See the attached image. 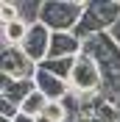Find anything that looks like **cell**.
Here are the masks:
<instances>
[{
    "mask_svg": "<svg viewBox=\"0 0 120 122\" xmlns=\"http://www.w3.org/2000/svg\"><path fill=\"white\" fill-rule=\"evenodd\" d=\"M36 89L34 81H14V78L0 75V100H8L14 106H23V100Z\"/></svg>",
    "mask_w": 120,
    "mask_h": 122,
    "instance_id": "cell-8",
    "label": "cell"
},
{
    "mask_svg": "<svg viewBox=\"0 0 120 122\" xmlns=\"http://www.w3.org/2000/svg\"><path fill=\"white\" fill-rule=\"evenodd\" d=\"M17 8H20V20L34 25L39 22V14H42V0H17Z\"/></svg>",
    "mask_w": 120,
    "mask_h": 122,
    "instance_id": "cell-11",
    "label": "cell"
},
{
    "mask_svg": "<svg viewBox=\"0 0 120 122\" xmlns=\"http://www.w3.org/2000/svg\"><path fill=\"white\" fill-rule=\"evenodd\" d=\"M50 36H53V30L48 28L45 22H34L28 28L25 42H23V53L28 56L31 61L42 64V61L48 58V50H50Z\"/></svg>",
    "mask_w": 120,
    "mask_h": 122,
    "instance_id": "cell-5",
    "label": "cell"
},
{
    "mask_svg": "<svg viewBox=\"0 0 120 122\" xmlns=\"http://www.w3.org/2000/svg\"><path fill=\"white\" fill-rule=\"evenodd\" d=\"M87 0H42L39 22H45L53 33H73L81 22Z\"/></svg>",
    "mask_w": 120,
    "mask_h": 122,
    "instance_id": "cell-2",
    "label": "cell"
},
{
    "mask_svg": "<svg viewBox=\"0 0 120 122\" xmlns=\"http://www.w3.org/2000/svg\"><path fill=\"white\" fill-rule=\"evenodd\" d=\"M84 50V42L75 33H53L50 36V50H48L45 61H56V58H78ZM42 61V64H45Z\"/></svg>",
    "mask_w": 120,
    "mask_h": 122,
    "instance_id": "cell-6",
    "label": "cell"
},
{
    "mask_svg": "<svg viewBox=\"0 0 120 122\" xmlns=\"http://www.w3.org/2000/svg\"><path fill=\"white\" fill-rule=\"evenodd\" d=\"M45 117L50 122H67L70 119V111H67V106H64L61 100H50L48 108H45Z\"/></svg>",
    "mask_w": 120,
    "mask_h": 122,
    "instance_id": "cell-12",
    "label": "cell"
},
{
    "mask_svg": "<svg viewBox=\"0 0 120 122\" xmlns=\"http://www.w3.org/2000/svg\"><path fill=\"white\" fill-rule=\"evenodd\" d=\"M109 36H112V39H114V45H117V47H120V22H117V25H114V28H112V30H109Z\"/></svg>",
    "mask_w": 120,
    "mask_h": 122,
    "instance_id": "cell-14",
    "label": "cell"
},
{
    "mask_svg": "<svg viewBox=\"0 0 120 122\" xmlns=\"http://www.w3.org/2000/svg\"><path fill=\"white\" fill-rule=\"evenodd\" d=\"M36 122H50V119H48V117L42 114V117H36Z\"/></svg>",
    "mask_w": 120,
    "mask_h": 122,
    "instance_id": "cell-16",
    "label": "cell"
},
{
    "mask_svg": "<svg viewBox=\"0 0 120 122\" xmlns=\"http://www.w3.org/2000/svg\"><path fill=\"white\" fill-rule=\"evenodd\" d=\"M75 61H78V58H56V61H45V64H39V67L48 69V72H53V75L61 78V81H70Z\"/></svg>",
    "mask_w": 120,
    "mask_h": 122,
    "instance_id": "cell-10",
    "label": "cell"
},
{
    "mask_svg": "<svg viewBox=\"0 0 120 122\" xmlns=\"http://www.w3.org/2000/svg\"><path fill=\"white\" fill-rule=\"evenodd\" d=\"M39 64L31 61L23 53V47H3L0 53V75L14 78V81H34Z\"/></svg>",
    "mask_w": 120,
    "mask_h": 122,
    "instance_id": "cell-4",
    "label": "cell"
},
{
    "mask_svg": "<svg viewBox=\"0 0 120 122\" xmlns=\"http://www.w3.org/2000/svg\"><path fill=\"white\" fill-rule=\"evenodd\" d=\"M34 86H36V92H42L48 100H64L70 92V83L67 81H61V78H56L53 72H48V69L39 67L36 75H34Z\"/></svg>",
    "mask_w": 120,
    "mask_h": 122,
    "instance_id": "cell-7",
    "label": "cell"
},
{
    "mask_svg": "<svg viewBox=\"0 0 120 122\" xmlns=\"http://www.w3.org/2000/svg\"><path fill=\"white\" fill-rule=\"evenodd\" d=\"M20 20V8H17V0H0V25H8Z\"/></svg>",
    "mask_w": 120,
    "mask_h": 122,
    "instance_id": "cell-13",
    "label": "cell"
},
{
    "mask_svg": "<svg viewBox=\"0 0 120 122\" xmlns=\"http://www.w3.org/2000/svg\"><path fill=\"white\" fill-rule=\"evenodd\" d=\"M70 89L78 92L81 97H95V94H101L103 92V78H101V69H98V64L90 58V56H78V61H75L73 67V75H70Z\"/></svg>",
    "mask_w": 120,
    "mask_h": 122,
    "instance_id": "cell-3",
    "label": "cell"
},
{
    "mask_svg": "<svg viewBox=\"0 0 120 122\" xmlns=\"http://www.w3.org/2000/svg\"><path fill=\"white\" fill-rule=\"evenodd\" d=\"M48 103H50V100L45 97V94H42V92H31L28 97L23 100V106H20V111H23L25 117H34V119H36V117H42L45 114V108H48Z\"/></svg>",
    "mask_w": 120,
    "mask_h": 122,
    "instance_id": "cell-9",
    "label": "cell"
},
{
    "mask_svg": "<svg viewBox=\"0 0 120 122\" xmlns=\"http://www.w3.org/2000/svg\"><path fill=\"white\" fill-rule=\"evenodd\" d=\"M117 22H120V3L117 0H87L81 22H78V28L73 33L81 42H87V39L98 36V33H109Z\"/></svg>",
    "mask_w": 120,
    "mask_h": 122,
    "instance_id": "cell-1",
    "label": "cell"
},
{
    "mask_svg": "<svg viewBox=\"0 0 120 122\" xmlns=\"http://www.w3.org/2000/svg\"><path fill=\"white\" fill-rule=\"evenodd\" d=\"M11 122H36V119H34V117H25L23 111H20V117H17V119H11Z\"/></svg>",
    "mask_w": 120,
    "mask_h": 122,
    "instance_id": "cell-15",
    "label": "cell"
}]
</instances>
